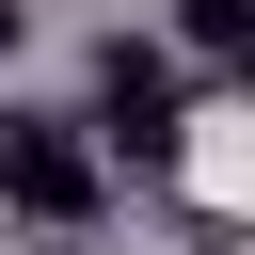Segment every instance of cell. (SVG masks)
Here are the masks:
<instances>
[{"label": "cell", "instance_id": "cell-1", "mask_svg": "<svg viewBox=\"0 0 255 255\" xmlns=\"http://www.w3.org/2000/svg\"><path fill=\"white\" fill-rule=\"evenodd\" d=\"M0 207L16 223H96V143L80 128H0Z\"/></svg>", "mask_w": 255, "mask_h": 255}, {"label": "cell", "instance_id": "cell-3", "mask_svg": "<svg viewBox=\"0 0 255 255\" xmlns=\"http://www.w3.org/2000/svg\"><path fill=\"white\" fill-rule=\"evenodd\" d=\"M175 32H191V48H223V64H255V0H175Z\"/></svg>", "mask_w": 255, "mask_h": 255}, {"label": "cell", "instance_id": "cell-4", "mask_svg": "<svg viewBox=\"0 0 255 255\" xmlns=\"http://www.w3.org/2000/svg\"><path fill=\"white\" fill-rule=\"evenodd\" d=\"M16 16H32V0H0V48H16Z\"/></svg>", "mask_w": 255, "mask_h": 255}, {"label": "cell", "instance_id": "cell-2", "mask_svg": "<svg viewBox=\"0 0 255 255\" xmlns=\"http://www.w3.org/2000/svg\"><path fill=\"white\" fill-rule=\"evenodd\" d=\"M96 128H112V143H143V159H175V143H191V128H175V64L112 32V48H96Z\"/></svg>", "mask_w": 255, "mask_h": 255}, {"label": "cell", "instance_id": "cell-5", "mask_svg": "<svg viewBox=\"0 0 255 255\" xmlns=\"http://www.w3.org/2000/svg\"><path fill=\"white\" fill-rule=\"evenodd\" d=\"M239 80H255V64H239Z\"/></svg>", "mask_w": 255, "mask_h": 255}]
</instances>
